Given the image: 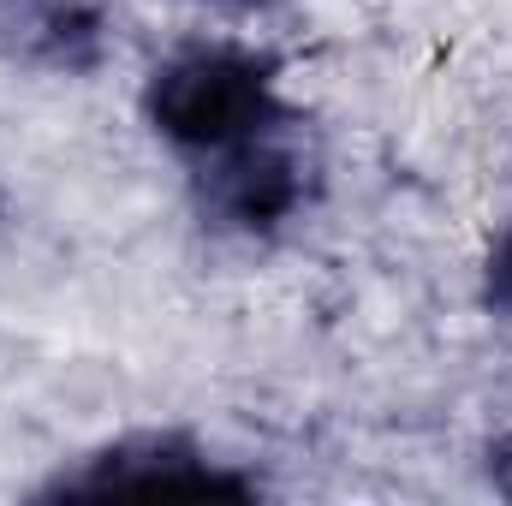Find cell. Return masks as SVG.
<instances>
[{"label": "cell", "instance_id": "cell-6", "mask_svg": "<svg viewBox=\"0 0 512 506\" xmlns=\"http://www.w3.org/2000/svg\"><path fill=\"white\" fill-rule=\"evenodd\" d=\"M483 483H489V495L512 501V423L483 441Z\"/></svg>", "mask_w": 512, "mask_h": 506}, {"label": "cell", "instance_id": "cell-7", "mask_svg": "<svg viewBox=\"0 0 512 506\" xmlns=\"http://www.w3.org/2000/svg\"><path fill=\"white\" fill-rule=\"evenodd\" d=\"M191 6L227 12V18H262V12H274V6H286V0H191Z\"/></svg>", "mask_w": 512, "mask_h": 506}, {"label": "cell", "instance_id": "cell-8", "mask_svg": "<svg viewBox=\"0 0 512 506\" xmlns=\"http://www.w3.org/2000/svg\"><path fill=\"white\" fill-rule=\"evenodd\" d=\"M0 215H6V191H0Z\"/></svg>", "mask_w": 512, "mask_h": 506}, {"label": "cell", "instance_id": "cell-5", "mask_svg": "<svg viewBox=\"0 0 512 506\" xmlns=\"http://www.w3.org/2000/svg\"><path fill=\"white\" fill-rule=\"evenodd\" d=\"M483 304H489V316L512 334V221L489 239V251H483Z\"/></svg>", "mask_w": 512, "mask_h": 506}, {"label": "cell", "instance_id": "cell-1", "mask_svg": "<svg viewBox=\"0 0 512 506\" xmlns=\"http://www.w3.org/2000/svg\"><path fill=\"white\" fill-rule=\"evenodd\" d=\"M137 120L191 167L304 120V108L286 90V60L274 48L245 36H185L149 60L137 84Z\"/></svg>", "mask_w": 512, "mask_h": 506}, {"label": "cell", "instance_id": "cell-4", "mask_svg": "<svg viewBox=\"0 0 512 506\" xmlns=\"http://www.w3.org/2000/svg\"><path fill=\"white\" fill-rule=\"evenodd\" d=\"M120 54L114 0H0V60L36 78L84 84Z\"/></svg>", "mask_w": 512, "mask_h": 506}, {"label": "cell", "instance_id": "cell-3", "mask_svg": "<svg viewBox=\"0 0 512 506\" xmlns=\"http://www.w3.org/2000/svg\"><path fill=\"white\" fill-rule=\"evenodd\" d=\"M114 495H179V501H262L268 477L256 459L215 447L185 423H143L120 429L72 459H60L36 501H114Z\"/></svg>", "mask_w": 512, "mask_h": 506}, {"label": "cell", "instance_id": "cell-2", "mask_svg": "<svg viewBox=\"0 0 512 506\" xmlns=\"http://www.w3.org/2000/svg\"><path fill=\"white\" fill-rule=\"evenodd\" d=\"M322 191H328V155L310 114L185 167V197L197 227L221 245H251V251L292 239L322 209Z\"/></svg>", "mask_w": 512, "mask_h": 506}]
</instances>
